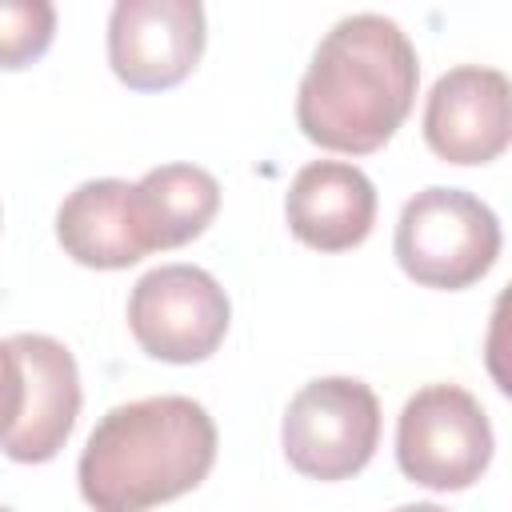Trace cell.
<instances>
[{"label":"cell","instance_id":"4","mask_svg":"<svg viewBox=\"0 0 512 512\" xmlns=\"http://www.w3.org/2000/svg\"><path fill=\"white\" fill-rule=\"evenodd\" d=\"M492 460V424L460 384H428L408 396L396 420V464L432 492L472 488Z\"/></svg>","mask_w":512,"mask_h":512},{"label":"cell","instance_id":"2","mask_svg":"<svg viewBox=\"0 0 512 512\" xmlns=\"http://www.w3.org/2000/svg\"><path fill=\"white\" fill-rule=\"evenodd\" d=\"M216 464V424L192 396L116 404L92 428L76 480L92 512H148L192 492Z\"/></svg>","mask_w":512,"mask_h":512},{"label":"cell","instance_id":"5","mask_svg":"<svg viewBox=\"0 0 512 512\" xmlns=\"http://www.w3.org/2000/svg\"><path fill=\"white\" fill-rule=\"evenodd\" d=\"M280 444L300 476L348 480L380 444V400L364 380L320 376L288 400Z\"/></svg>","mask_w":512,"mask_h":512},{"label":"cell","instance_id":"6","mask_svg":"<svg viewBox=\"0 0 512 512\" xmlns=\"http://www.w3.org/2000/svg\"><path fill=\"white\" fill-rule=\"evenodd\" d=\"M228 316L224 288L196 264H160L144 272L128 296V328L136 344L164 364L208 360L228 332Z\"/></svg>","mask_w":512,"mask_h":512},{"label":"cell","instance_id":"12","mask_svg":"<svg viewBox=\"0 0 512 512\" xmlns=\"http://www.w3.org/2000/svg\"><path fill=\"white\" fill-rule=\"evenodd\" d=\"M132 200H136V216L148 236V248L164 252L196 240L212 224L220 208V184L208 168L160 164L132 184Z\"/></svg>","mask_w":512,"mask_h":512},{"label":"cell","instance_id":"8","mask_svg":"<svg viewBox=\"0 0 512 512\" xmlns=\"http://www.w3.org/2000/svg\"><path fill=\"white\" fill-rule=\"evenodd\" d=\"M512 136V88L496 68L464 64L444 72L424 104V140L448 164H488Z\"/></svg>","mask_w":512,"mask_h":512},{"label":"cell","instance_id":"9","mask_svg":"<svg viewBox=\"0 0 512 512\" xmlns=\"http://www.w3.org/2000/svg\"><path fill=\"white\" fill-rule=\"evenodd\" d=\"M8 344L20 356L24 404L8 436L0 440V452L16 464H44L68 444L80 416V372L72 352L52 336L20 332Z\"/></svg>","mask_w":512,"mask_h":512},{"label":"cell","instance_id":"10","mask_svg":"<svg viewBox=\"0 0 512 512\" xmlns=\"http://www.w3.org/2000/svg\"><path fill=\"white\" fill-rule=\"evenodd\" d=\"M284 216L300 244L316 252H348L372 232L376 188L356 164L312 160L288 184Z\"/></svg>","mask_w":512,"mask_h":512},{"label":"cell","instance_id":"13","mask_svg":"<svg viewBox=\"0 0 512 512\" xmlns=\"http://www.w3.org/2000/svg\"><path fill=\"white\" fill-rule=\"evenodd\" d=\"M56 32V8L48 0H0V68L16 72L36 64Z\"/></svg>","mask_w":512,"mask_h":512},{"label":"cell","instance_id":"1","mask_svg":"<svg viewBox=\"0 0 512 512\" xmlns=\"http://www.w3.org/2000/svg\"><path fill=\"white\" fill-rule=\"evenodd\" d=\"M420 60L396 20L356 12L332 24L296 92L300 132L348 156L384 148L416 104Z\"/></svg>","mask_w":512,"mask_h":512},{"label":"cell","instance_id":"15","mask_svg":"<svg viewBox=\"0 0 512 512\" xmlns=\"http://www.w3.org/2000/svg\"><path fill=\"white\" fill-rule=\"evenodd\" d=\"M396 512H448V508H440V504H400Z\"/></svg>","mask_w":512,"mask_h":512},{"label":"cell","instance_id":"16","mask_svg":"<svg viewBox=\"0 0 512 512\" xmlns=\"http://www.w3.org/2000/svg\"><path fill=\"white\" fill-rule=\"evenodd\" d=\"M0 512H12V508H4V504H0Z\"/></svg>","mask_w":512,"mask_h":512},{"label":"cell","instance_id":"7","mask_svg":"<svg viewBox=\"0 0 512 512\" xmlns=\"http://www.w3.org/2000/svg\"><path fill=\"white\" fill-rule=\"evenodd\" d=\"M204 52L200 0H120L108 16V64L132 92L176 88Z\"/></svg>","mask_w":512,"mask_h":512},{"label":"cell","instance_id":"14","mask_svg":"<svg viewBox=\"0 0 512 512\" xmlns=\"http://www.w3.org/2000/svg\"><path fill=\"white\" fill-rule=\"evenodd\" d=\"M24 404V372H20V356L12 352L8 340H0V440L8 436V428L16 424Z\"/></svg>","mask_w":512,"mask_h":512},{"label":"cell","instance_id":"11","mask_svg":"<svg viewBox=\"0 0 512 512\" xmlns=\"http://www.w3.org/2000/svg\"><path fill=\"white\" fill-rule=\"evenodd\" d=\"M56 240L76 264L104 272L128 268L152 252L136 216L132 184L112 176L84 180L64 196L56 212Z\"/></svg>","mask_w":512,"mask_h":512},{"label":"cell","instance_id":"3","mask_svg":"<svg viewBox=\"0 0 512 512\" xmlns=\"http://www.w3.org/2000/svg\"><path fill=\"white\" fill-rule=\"evenodd\" d=\"M396 264L408 280L424 288H468L500 256V220L496 212L464 188H424L416 192L396 220Z\"/></svg>","mask_w":512,"mask_h":512}]
</instances>
